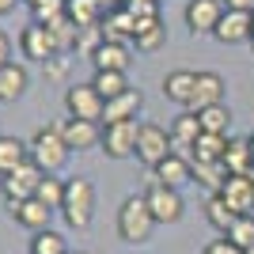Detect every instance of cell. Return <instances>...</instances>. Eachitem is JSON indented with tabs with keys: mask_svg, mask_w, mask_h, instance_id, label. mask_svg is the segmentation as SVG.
Instances as JSON below:
<instances>
[{
	"mask_svg": "<svg viewBox=\"0 0 254 254\" xmlns=\"http://www.w3.org/2000/svg\"><path fill=\"white\" fill-rule=\"evenodd\" d=\"M95 205H99V193H95V182L76 175V179H64V201H61V216L72 232H87L91 220H95Z\"/></svg>",
	"mask_w": 254,
	"mask_h": 254,
	"instance_id": "cell-1",
	"label": "cell"
},
{
	"mask_svg": "<svg viewBox=\"0 0 254 254\" xmlns=\"http://www.w3.org/2000/svg\"><path fill=\"white\" fill-rule=\"evenodd\" d=\"M156 228L159 224H156V216H152L148 201H144V193H129L126 201L118 205V239H122V243H133V247L148 243Z\"/></svg>",
	"mask_w": 254,
	"mask_h": 254,
	"instance_id": "cell-2",
	"label": "cell"
},
{
	"mask_svg": "<svg viewBox=\"0 0 254 254\" xmlns=\"http://www.w3.org/2000/svg\"><path fill=\"white\" fill-rule=\"evenodd\" d=\"M27 152H31V163L42 171V175H57V171H64V163H68V156H72L57 126L34 129V137L27 140Z\"/></svg>",
	"mask_w": 254,
	"mask_h": 254,
	"instance_id": "cell-3",
	"label": "cell"
},
{
	"mask_svg": "<svg viewBox=\"0 0 254 254\" xmlns=\"http://www.w3.org/2000/svg\"><path fill=\"white\" fill-rule=\"evenodd\" d=\"M171 129L156 126V122H140V137H137V163H144L148 171H156L163 159L171 156Z\"/></svg>",
	"mask_w": 254,
	"mask_h": 254,
	"instance_id": "cell-4",
	"label": "cell"
},
{
	"mask_svg": "<svg viewBox=\"0 0 254 254\" xmlns=\"http://www.w3.org/2000/svg\"><path fill=\"white\" fill-rule=\"evenodd\" d=\"M64 110L68 118H84V122H99L103 126V110H106V99L95 91V84H72L64 87Z\"/></svg>",
	"mask_w": 254,
	"mask_h": 254,
	"instance_id": "cell-5",
	"label": "cell"
},
{
	"mask_svg": "<svg viewBox=\"0 0 254 254\" xmlns=\"http://www.w3.org/2000/svg\"><path fill=\"white\" fill-rule=\"evenodd\" d=\"M140 193H144V201H148L156 224H179V220H182L186 205H182V193H179V190H171V186H163V182L152 179Z\"/></svg>",
	"mask_w": 254,
	"mask_h": 254,
	"instance_id": "cell-6",
	"label": "cell"
},
{
	"mask_svg": "<svg viewBox=\"0 0 254 254\" xmlns=\"http://www.w3.org/2000/svg\"><path fill=\"white\" fill-rule=\"evenodd\" d=\"M137 137H140V122H114V126H103L99 148L110 159H133L137 156Z\"/></svg>",
	"mask_w": 254,
	"mask_h": 254,
	"instance_id": "cell-7",
	"label": "cell"
},
{
	"mask_svg": "<svg viewBox=\"0 0 254 254\" xmlns=\"http://www.w3.org/2000/svg\"><path fill=\"white\" fill-rule=\"evenodd\" d=\"M42 171L34 167L31 159H27V163H23V167H15L11 171V175H4V179H0V193H4V201H27V197H34V193H38V186H42Z\"/></svg>",
	"mask_w": 254,
	"mask_h": 254,
	"instance_id": "cell-8",
	"label": "cell"
},
{
	"mask_svg": "<svg viewBox=\"0 0 254 254\" xmlns=\"http://www.w3.org/2000/svg\"><path fill=\"white\" fill-rule=\"evenodd\" d=\"M19 50L23 57H31V61H53V57H61V46H57V38H53L50 27H42V23H31V27H23L19 34Z\"/></svg>",
	"mask_w": 254,
	"mask_h": 254,
	"instance_id": "cell-9",
	"label": "cell"
},
{
	"mask_svg": "<svg viewBox=\"0 0 254 254\" xmlns=\"http://www.w3.org/2000/svg\"><path fill=\"white\" fill-rule=\"evenodd\" d=\"M224 11H228V8H224V0H190L186 11H182V19H186L190 34L197 38V34H212L216 27H220Z\"/></svg>",
	"mask_w": 254,
	"mask_h": 254,
	"instance_id": "cell-10",
	"label": "cell"
},
{
	"mask_svg": "<svg viewBox=\"0 0 254 254\" xmlns=\"http://www.w3.org/2000/svg\"><path fill=\"white\" fill-rule=\"evenodd\" d=\"M57 129H61L68 152H91L103 140V126L99 122H84V118H64V122H57Z\"/></svg>",
	"mask_w": 254,
	"mask_h": 254,
	"instance_id": "cell-11",
	"label": "cell"
},
{
	"mask_svg": "<svg viewBox=\"0 0 254 254\" xmlns=\"http://www.w3.org/2000/svg\"><path fill=\"white\" fill-rule=\"evenodd\" d=\"M220 197L232 205L235 216H254V175H228Z\"/></svg>",
	"mask_w": 254,
	"mask_h": 254,
	"instance_id": "cell-12",
	"label": "cell"
},
{
	"mask_svg": "<svg viewBox=\"0 0 254 254\" xmlns=\"http://www.w3.org/2000/svg\"><path fill=\"white\" fill-rule=\"evenodd\" d=\"M212 38L220 46H243L254 42V15L251 11H224L220 27L212 31Z\"/></svg>",
	"mask_w": 254,
	"mask_h": 254,
	"instance_id": "cell-13",
	"label": "cell"
},
{
	"mask_svg": "<svg viewBox=\"0 0 254 254\" xmlns=\"http://www.w3.org/2000/svg\"><path fill=\"white\" fill-rule=\"evenodd\" d=\"M8 216L19 224V228H27V232L34 235V232H46V228H50L53 209H50V205H42L38 197H27V201H11L8 205Z\"/></svg>",
	"mask_w": 254,
	"mask_h": 254,
	"instance_id": "cell-14",
	"label": "cell"
},
{
	"mask_svg": "<svg viewBox=\"0 0 254 254\" xmlns=\"http://www.w3.org/2000/svg\"><path fill=\"white\" fill-rule=\"evenodd\" d=\"M91 64H95V72H126L129 64H133V46L126 42H106L91 53Z\"/></svg>",
	"mask_w": 254,
	"mask_h": 254,
	"instance_id": "cell-15",
	"label": "cell"
},
{
	"mask_svg": "<svg viewBox=\"0 0 254 254\" xmlns=\"http://www.w3.org/2000/svg\"><path fill=\"white\" fill-rule=\"evenodd\" d=\"M140 110H144V95H140V87H129L126 95L106 99L103 126H114V122H137V114H140Z\"/></svg>",
	"mask_w": 254,
	"mask_h": 254,
	"instance_id": "cell-16",
	"label": "cell"
},
{
	"mask_svg": "<svg viewBox=\"0 0 254 254\" xmlns=\"http://www.w3.org/2000/svg\"><path fill=\"white\" fill-rule=\"evenodd\" d=\"M152 179L163 182V186H171V190H182L186 182H193V163H190V156H179V152H171V156L163 159L156 171H152Z\"/></svg>",
	"mask_w": 254,
	"mask_h": 254,
	"instance_id": "cell-17",
	"label": "cell"
},
{
	"mask_svg": "<svg viewBox=\"0 0 254 254\" xmlns=\"http://www.w3.org/2000/svg\"><path fill=\"white\" fill-rule=\"evenodd\" d=\"M197 137H201V122H197V114H193V110H182V114L171 122V148L179 152V156H186V152H193Z\"/></svg>",
	"mask_w": 254,
	"mask_h": 254,
	"instance_id": "cell-18",
	"label": "cell"
},
{
	"mask_svg": "<svg viewBox=\"0 0 254 254\" xmlns=\"http://www.w3.org/2000/svg\"><path fill=\"white\" fill-rule=\"evenodd\" d=\"M99 31H103L106 42H126V46H133V34H137V19H133L126 8H110V11L103 15V23H99Z\"/></svg>",
	"mask_w": 254,
	"mask_h": 254,
	"instance_id": "cell-19",
	"label": "cell"
},
{
	"mask_svg": "<svg viewBox=\"0 0 254 254\" xmlns=\"http://www.w3.org/2000/svg\"><path fill=\"white\" fill-rule=\"evenodd\" d=\"M224 103V76L220 72H197V84H193V99H190V110H209V106Z\"/></svg>",
	"mask_w": 254,
	"mask_h": 254,
	"instance_id": "cell-20",
	"label": "cell"
},
{
	"mask_svg": "<svg viewBox=\"0 0 254 254\" xmlns=\"http://www.w3.org/2000/svg\"><path fill=\"white\" fill-rule=\"evenodd\" d=\"M193 84H197V72H190V68H175V72L163 76V99H171V103L182 106V110H190Z\"/></svg>",
	"mask_w": 254,
	"mask_h": 254,
	"instance_id": "cell-21",
	"label": "cell"
},
{
	"mask_svg": "<svg viewBox=\"0 0 254 254\" xmlns=\"http://www.w3.org/2000/svg\"><path fill=\"white\" fill-rule=\"evenodd\" d=\"M167 46V27H163V19L159 15H152V19H137V34H133V50L137 53H156Z\"/></svg>",
	"mask_w": 254,
	"mask_h": 254,
	"instance_id": "cell-22",
	"label": "cell"
},
{
	"mask_svg": "<svg viewBox=\"0 0 254 254\" xmlns=\"http://www.w3.org/2000/svg\"><path fill=\"white\" fill-rule=\"evenodd\" d=\"M31 87V72H27V64L11 61L0 68V103H15L23 99V91Z\"/></svg>",
	"mask_w": 254,
	"mask_h": 254,
	"instance_id": "cell-23",
	"label": "cell"
},
{
	"mask_svg": "<svg viewBox=\"0 0 254 254\" xmlns=\"http://www.w3.org/2000/svg\"><path fill=\"white\" fill-rule=\"evenodd\" d=\"M224 171H228V175H254L251 137H235V140H228V152H224Z\"/></svg>",
	"mask_w": 254,
	"mask_h": 254,
	"instance_id": "cell-24",
	"label": "cell"
},
{
	"mask_svg": "<svg viewBox=\"0 0 254 254\" xmlns=\"http://www.w3.org/2000/svg\"><path fill=\"white\" fill-rule=\"evenodd\" d=\"M64 15L80 27V31H87V27H99L103 23V4L99 0H64Z\"/></svg>",
	"mask_w": 254,
	"mask_h": 254,
	"instance_id": "cell-25",
	"label": "cell"
},
{
	"mask_svg": "<svg viewBox=\"0 0 254 254\" xmlns=\"http://www.w3.org/2000/svg\"><path fill=\"white\" fill-rule=\"evenodd\" d=\"M27 159H31V152H27V140L0 133V179H4V175H11L15 167H23Z\"/></svg>",
	"mask_w": 254,
	"mask_h": 254,
	"instance_id": "cell-26",
	"label": "cell"
},
{
	"mask_svg": "<svg viewBox=\"0 0 254 254\" xmlns=\"http://www.w3.org/2000/svg\"><path fill=\"white\" fill-rule=\"evenodd\" d=\"M224 152H228V137L201 133L197 144H193V152H190V163H224Z\"/></svg>",
	"mask_w": 254,
	"mask_h": 254,
	"instance_id": "cell-27",
	"label": "cell"
},
{
	"mask_svg": "<svg viewBox=\"0 0 254 254\" xmlns=\"http://www.w3.org/2000/svg\"><path fill=\"white\" fill-rule=\"evenodd\" d=\"M197 122H201V133L228 137V129H232V106L216 103V106H209V110H197Z\"/></svg>",
	"mask_w": 254,
	"mask_h": 254,
	"instance_id": "cell-28",
	"label": "cell"
},
{
	"mask_svg": "<svg viewBox=\"0 0 254 254\" xmlns=\"http://www.w3.org/2000/svg\"><path fill=\"white\" fill-rule=\"evenodd\" d=\"M27 254H68V239H64V232H57V228L34 232L31 235V251Z\"/></svg>",
	"mask_w": 254,
	"mask_h": 254,
	"instance_id": "cell-29",
	"label": "cell"
},
{
	"mask_svg": "<svg viewBox=\"0 0 254 254\" xmlns=\"http://www.w3.org/2000/svg\"><path fill=\"white\" fill-rule=\"evenodd\" d=\"M205 220H209L212 228L224 235V232H228V228L235 224V212H232V205L224 201L220 193H209V201H205Z\"/></svg>",
	"mask_w": 254,
	"mask_h": 254,
	"instance_id": "cell-30",
	"label": "cell"
},
{
	"mask_svg": "<svg viewBox=\"0 0 254 254\" xmlns=\"http://www.w3.org/2000/svg\"><path fill=\"white\" fill-rule=\"evenodd\" d=\"M91 84H95V91L103 99H118V95H126V91H129L126 72H95V76H91Z\"/></svg>",
	"mask_w": 254,
	"mask_h": 254,
	"instance_id": "cell-31",
	"label": "cell"
},
{
	"mask_svg": "<svg viewBox=\"0 0 254 254\" xmlns=\"http://www.w3.org/2000/svg\"><path fill=\"white\" fill-rule=\"evenodd\" d=\"M224 179H228L224 163H193V182H201L209 193H220Z\"/></svg>",
	"mask_w": 254,
	"mask_h": 254,
	"instance_id": "cell-32",
	"label": "cell"
},
{
	"mask_svg": "<svg viewBox=\"0 0 254 254\" xmlns=\"http://www.w3.org/2000/svg\"><path fill=\"white\" fill-rule=\"evenodd\" d=\"M42 205H50L53 212H61V201H64V182L57 179V175H46L42 186H38V193H34Z\"/></svg>",
	"mask_w": 254,
	"mask_h": 254,
	"instance_id": "cell-33",
	"label": "cell"
},
{
	"mask_svg": "<svg viewBox=\"0 0 254 254\" xmlns=\"http://www.w3.org/2000/svg\"><path fill=\"white\" fill-rule=\"evenodd\" d=\"M224 239H232L239 251H247L254 243V216H235V224L224 232Z\"/></svg>",
	"mask_w": 254,
	"mask_h": 254,
	"instance_id": "cell-34",
	"label": "cell"
},
{
	"mask_svg": "<svg viewBox=\"0 0 254 254\" xmlns=\"http://www.w3.org/2000/svg\"><path fill=\"white\" fill-rule=\"evenodd\" d=\"M34 23H42V27H50L53 19H61L64 15V0H42V4H34Z\"/></svg>",
	"mask_w": 254,
	"mask_h": 254,
	"instance_id": "cell-35",
	"label": "cell"
},
{
	"mask_svg": "<svg viewBox=\"0 0 254 254\" xmlns=\"http://www.w3.org/2000/svg\"><path fill=\"white\" fill-rule=\"evenodd\" d=\"M201 254H243V251H239L232 239H209V243L201 247Z\"/></svg>",
	"mask_w": 254,
	"mask_h": 254,
	"instance_id": "cell-36",
	"label": "cell"
},
{
	"mask_svg": "<svg viewBox=\"0 0 254 254\" xmlns=\"http://www.w3.org/2000/svg\"><path fill=\"white\" fill-rule=\"evenodd\" d=\"M64 68H68V61H64V57H53V61H46V72H50L53 80H61Z\"/></svg>",
	"mask_w": 254,
	"mask_h": 254,
	"instance_id": "cell-37",
	"label": "cell"
},
{
	"mask_svg": "<svg viewBox=\"0 0 254 254\" xmlns=\"http://www.w3.org/2000/svg\"><path fill=\"white\" fill-rule=\"evenodd\" d=\"M4 64H11V38L0 31V68H4Z\"/></svg>",
	"mask_w": 254,
	"mask_h": 254,
	"instance_id": "cell-38",
	"label": "cell"
},
{
	"mask_svg": "<svg viewBox=\"0 0 254 254\" xmlns=\"http://www.w3.org/2000/svg\"><path fill=\"white\" fill-rule=\"evenodd\" d=\"M224 8L228 11H251L254 15V0H224Z\"/></svg>",
	"mask_w": 254,
	"mask_h": 254,
	"instance_id": "cell-39",
	"label": "cell"
},
{
	"mask_svg": "<svg viewBox=\"0 0 254 254\" xmlns=\"http://www.w3.org/2000/svg\"><path fill=\"white\" fill-rule=\"evenodd\" d=\"M15 4H19V0H0V15H8V11H15Z\"/></svg>",
	"mask_w": 254,
	"mask_h": 254,
	"instance_id": "cell-40",
	"label": "cell"
},
{
	"mask_svg": "<svg viewBox=\"0 0 254 254\" xmlns=\"http://www.w3.org/2000/svg\"><path fill=\"white\" fill-rule=\"evenodd\" d=\"M23 4H31V8H34V4H42V0H23Z\"/></svg>",
	"mask_w": 254,
	"mask_h": 254,
	"instance_id": "cell-41",
	"label": "cell"
},
{
	"mask_svg": "<svg viewBox=\"0 0 254 254\" xmlns=\"http://www.w3.org/2000/svg\"><path fill=\"white\" fill-rule=\"evenodd\" d=\"M243 254H254V243H251V247H247V251H243Z\"/></svg>",
	"mask_w": 254,
	"mask_h": 254,
	"instance_id": "cell-42",
	"label": "cell"
},
{
	"mask_svg": "<svg viewBox=\"0 0 254 254\" xmlns=\"http://www.w3.org/2000/svg\"><path fill=\"white\" fill-rule=\"evenodd\" d=\"M251 156H254V133H251Z\"/></svg>",
	"mask_w": 254,
	"mask_h": 254,
	"instance_id": "cell-43",
	"label": "cell"
},
{
	"mask_svg": "<svg viewBox=\"0 0 254 254\" xmlns=\"http://www.w3.org/2000/svg\"><path fill=\"white\" fill-rule=\"evenodd\" d=\"M68 254H87V251H68Z\"/></svg>",
	"mask_w": 254,
	"mask_h": 254,
	"instance_id": "cell-44",
	"label": "cell"
}]
</instances>
